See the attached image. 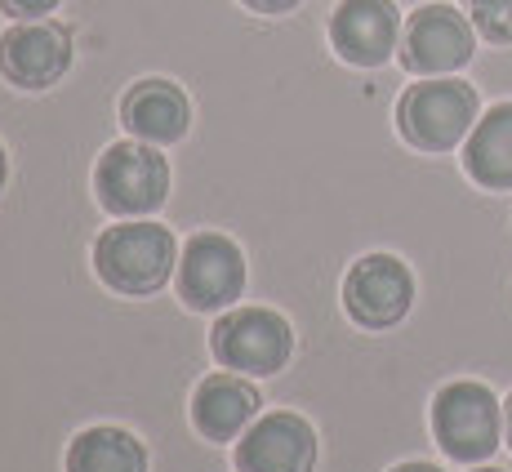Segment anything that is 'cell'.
<instances>
[{"label":"cell","mask_w":512,"mask_h":472,"mask_svg":"<svg viewBox=\"0 0 512 472\" xmlns=\"http://www.w3.org/2000/svg\"><path fill=\"white\" fill-rule=\"evenodd\" d=\"M174 263H179V245H174V232L161 228V223H116L94 245L98 277L116 294H130V299L161 290L170 281Z\"/></svg>","instance_id":"1"},{"label":"cell","mask_w":512,"mask_h":472,"mask_svg":"<svg viewBox=\"0 0 512 472\" xmlns=\"http://www.w3.org/2000/svg\"><path fill=\"white\" fill-rule=\"evenodd\" d=\"M410 303H415V277L397 254H366L343 277V308L366 330L397 326Z\"/></svg>","instance_id":"6"},{"label":"cell","mask_w":512,"mask_h":472,"mask_svg":"<svg viewBox=\"0 0 512 472\" xmlns=\"http://www.w3.org/2000/svg\"><path fill=\"white\" fill-rule=\"evenodd\" d=\"M0 9L9 18H18V23H27V18H41L49 9H58V0H0Z\"/></svg>","instance_id":"17"},{"label":"cell","mask_w":512,"mask_h":472,"mask_svg":"<svg viewBox=\"0 0 512 472\" xmlns=\"http://www.w3.org/2000/svg\"><path fill=\"white\" fill-rule=\"evenodd\" d=\"M254 415H259V392H254L250 383L232 379V375L205 379L192 397V424L210 441L241 437V428H250Z\"/></svg>","instance_id":"14"},{"label":"cell","mask_w":512,"mask_h":472,"mask_svg":"<svg viewBox=\"0 0 512 472\" xmlns=\"http://www.w3.org/2000/svg\"><path fill=\"white\" fill-rule=\"evenodd\" d=\"M67 67H72V41L63 27L27 18L0 36V76L18 90H45L63 81Z\"/></svg>","instance_id":"9"},{"label":"cell","mask_w":512,"mask_h":472,"mask_svg":"<svg viewBox=\"0 0 512 472\" xmlns=\"http://www.w3.org/2000/svg\"><path fill=\"white\" fill-rule=\"evenodd\" d=\"M245 290V259L241 245L228 241L223 232H201L187 241L179 259V294L187 308L214 312L241 299Z\"/></svg>","instance_id":"7"},{"label":"cell","mask_w":512,"mask_h":472,"mask_svg":"<svg viewBox=\"0 0 512 472\" xmlns=\"http://www.w3.org/2000/svg\"><path fill=\"white\" fill-rule=\"evenodd\" d=\"M214 357L241 375H277L294 352L290 321L268 308H236L214 326Z\"/></svg>","instance_id":"5"},{"label":"cell","mask_w":512,"mask_h":472,"mask_svg":"<svg viewBox=\"0 0 512 472\" xmlns=\"http://www.w3.org/2000/svg\"><path fill=\"white\" fill-rule=\"evenodd\" d=\"M472 18L455 5H423L401 32V63L415 76H446L468 67L472 58Z\"/></svg>","instance_id":"8"},{"label":"cell","mask_w":512,"mask_h":472,"mask_svg":"<svg viewBox=\"0 0 512 472\" xmlns=\"http://www.w3.org/2000/svg\"><path fill=\"white\" fill-rule=\"evenodd\" d=\"M432 437L459 464H481L499 446V401L486 383H446L432 401Z\"/></svg>","instance_id":"4"},{"label":"cell","mask_w":512,"mask_h":472,"mask_svg":"<svg viewBox=\"0 0 512 472\" xmlns=\"http://www.w3.org/2000/svg\"><path fill=\"white\" fill-rule=\"evenodd\" d=\"M464 14L490 45H512V0H464Z\"/></svg>","instance_id":"16"},{"label":"cell","mask_w":512,"mask_h":472,"mask_svg":"<svg viewBox=\"0 0 512 472\" xmlns=\"http://www.w3.org/2000/svg\"><path fill=\"white\" fill-rule=\"evenodd\" d=\"M67 472H147V450L125 428H85L67 446Z\"/></svg>","instance_id":"15"},{"label":"cell","mask_w":512,"mask_h":472,"mask_svg":"<svg viewBox=\"0 0 512 472\" xmlns=\"http://www.w3.org/2000/svg\"><path fill=\"white\" fill-rule=\"evenodd\" d=\"M317 464V432L299 415L259 419L236 446V468L241 472H312Z\"/></svg>","instance_id":"11"},{"label":"cell","mask_w":512,"mask_h":472,"mask_svg":"<svg viewBox=\"0 0 512 472\" xmlns=\"http://www.w3.org/2000/svg\"><path fill=\"white\" fill-rule=\"evenodd\" d=\"M392 472H441V468H432V464H397Z\"/></svg>","instance_id":"19"},{"label":"cell","mask_w":512,"mask_h":472,"mask_svg":"<svg viewBox=\"0 0 512 472\" xmlns=\"http://www.w3.org/2000/svg\"><path fill=\"white\" fill-rule=\"evenodd\" d=\"M504 432H508V446H512V397L504 401Z\"/></svg>","instance_id":"20"},{"label":"cell","mask_w":512,"mask_h":472,"mask_svg":"<svg viewBox=\"0 0 512 472\" xmlns=\"http://www.w3.org/2000/svg\"><path fill=\"white\" fill-rule=\"evenodd\" d=\"M5 174H9V161H5V147H0V188H5Z\"/></svg>","instance_id":"21"},{"label":"cell","mask_w":512,"mask_h":472,"mask_svg":"<svg viewBox=\"0 0 512 472\" xmlns=\"http://www.w3.org/2000/svg\"><path fill=\"white\" fill-rule=\"evenodd\" d=\"M121 121L134 139L143 143H179L187 134V121H192V107H187V94L170 81H139L130 85L121 98Z\"/></svg>","instance_id":"12"},{"label":"cell","mask_w":512,"mask_h":472,"mask_svg":"<svg viewBox=\"0 0 512 472\" xmlns=\"http://www.w3.org/2000/svg\"><path fill=\"white\" fill-rule=\"evenodd\" d=\"M401 41V14L392 0H343L330 18V45L352 67H383Z\"/></svg>","instance_id":"10"},{"label":"cell","mask_w":512,"mask_h":472,"mask_svg":"<svg viewBox=\"0 0 512 472\" xmlns=\"http://www.w3.org/2000/svg\"><path fill=\"white\" fill-rule=\"evenodd\" d=\"M94 188H98V205H103L107 214L139 219V214H152L165 205V192H170V161L156 152V143H143V139L112 143L98 156Z\"/></svg>","instance_id":"2"},{"label":"cell","mask_w":512,"mask_h":472,"mask_svg":"<svg viewBox=\"0 0 512 472\" xmlns=\"http://www.w3.org/2000/svg\"><path fill=\"white\" fill-rule=\"evenodd\" d=\"M397 125L419 152H450L477 125V90L464 81H423L410 85L397 103Z\"/></svg>","instance_id":"3"},{"label":"cell","mask_w":512,"mask_h":472,"mask_svg":"<svg viewBox=\"0 0 512 472\" xmlns=\"http://www.w3.org/2000/svg\"><path fill=\"white\" fill-rule=\"evenodd\" d=\"M477 472H499V468H477Z\"/></svg>","instance_id":"22"},{"label":"cell","mask_w":512,"mask_h":472,"mask_svg":"<svg viewBox=\"0 0 512 472\" xmlns=\"http://www.w3.org/2000/svg\"><path fill=\"white\" fill-rule=\"evenodd\" d=\"M241 5H250L254 14H290L299 0H241Z\"/></svg>","instance_id":"18"},{"label":"cell","mask_w":512,"mask_h":472,"mask_svg":"<svg viewBox=\"0 0 512 472\" xmlns=\"http://www.w3.org/2000/svg\"><path fill=\"white\" fill-rule=\"evenodd\" d=\"M464 170L477 188L512 192V103H495L464 143Z\"/></svg>","instance_id":"13"}]
</instances>
